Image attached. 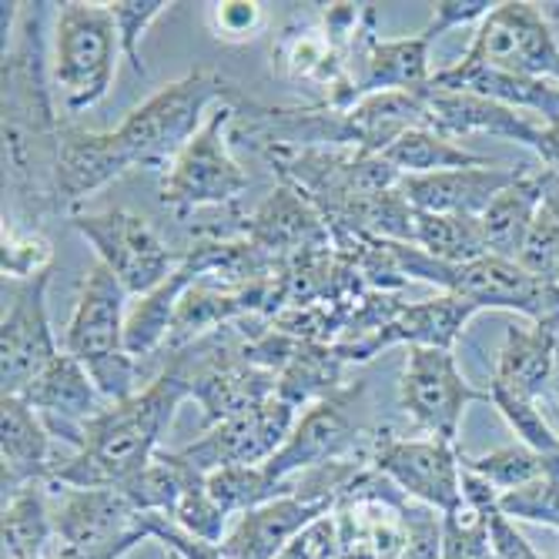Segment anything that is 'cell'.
I'll use <instances>...</instances> for the list:
<instances>
[{
  "mask_svg": "<svg viewBox=\"0 0 559 559\" xmlns=\"http://www.w3.org/2000/svg\"><path fill=\"white\" fill-rule=\"evenodd\" d=\"M44 8L4 4V64H0V105H4V194L11 209L4 222L37 228L47 215L61 212L58 165H61V118L50 105L47 55H44Z\"/></svg>",
  "mask_w": 559,
  "mask_h": 559,
  "instance_id": "6da1fadb",
  "label": "cell"
},
{
  "mask_svg": "<svg viewBox=\"0 0 559 559\" xmlns=\"http://www.w3.org/2000/svg\"><path fill=\"white\" fill-rule=\"evenodd\" d=\"M191 399L185 372L168 362L141 392L111 402L84 426V442L74 460L55 466L50 486L68 489H118L155 460L162 436L171 429L178 405Z\"/></svg>",
  "mask_w": 559,
  "mask_h": 559,
  "instance_id": "7a4b0ae2",
  "label": "cell"
},
{
  "mask_svg": "<svg viewBox=\"0 0 559 559\" xmlns=\"http://www.w3.org/2000/svg\"><path fill=\"white\" fill-rule=\"evenodd\" d=\"M241 100L245 94L215 68H194L138 105L121 128H115V141L128 168H151L165 175L178 151L209 121L205 111L212 105H241Z\"/></svg>",
  "mask_w": 559,
  "mask_h": 559,
  "instance_id": "3957f363",
  "label": "cell"
},
{
  "mask_svg": "<svg viewBox=\"0 0 559 559\" xmlns=\"http://www.w3.org/2000/svg\"><path fill=\"white\" fill-rule=\"evenodd\" d=\"M399 269L405 278L439 285L445 295H455L476 309H506L526 316L530 322H559V285H549L530 275L520 262L483 255L469 265H442L429 259L423 248L392 241Z\"/></svg>",
  "mask_w": 559,
  "mask_h": 559,
  "instance_id": "277c9868",
  "label": "cell"
},
{
  "mask_svg": "<svg viewBox=\"0 0 559 559\" xmlns=\"http://www.w3.org/2000/svg\"><path fill=\"white\" fill-rule=\"evenodd\" d=\"M124 295L128 292L111 269L94 262L81 282V295L64 335V352L87 369L97 392L108 402H124L141 392V366L124 348Z\"/></svg>",
  "mask_w": 559,
  "mask_h": 559,
  "instance_id": "5b68a950",
  "label": "cell"
},
{
  "mask_svg": "<svg viewBox=\"0 0 559 559\" xmlns=\"http://www.w3.org/2000/svg\"><path fill=\"white\" fill-rule=\"evenodd\" d=\"M118 55L121 37L111 4H81V0L61 4L50 81L68 115H81L108 97L118 74Z\"/></svg>",
  "mask_w": 559,
  "mask_h": 559,
  "instance_id": "8992f818",
  "label": "cell"
},
{
  "mask_svg": "<svg viewBox=\"0 0 559 559\" xmlns=\"http://www.w3.org/2000/svg\"><path fill=\"white\" fill-rule=\"evenodd\" d=\"M235 118L238 105H218L162 175L158 198L178 218L194 209L235 205V198L248 188L245 168L231 158Z\"/></svg>",
  "mask_w": 559,
  "mask_h": 559,
  "instance_id": "52a82bcc",
  "label": "cell"
},
{
  "mask_svg": "<svg viewBox=\"0 0 559 559\" xmlns=\"http://www.w3.org/2000/svg\"><path fill=\"white\" fill-rule=\"evenodd\" d=\"M366 385H345L332 392L329 399L309 405L298 419L285 445L265 463V473L278 483L319 469L325 463H345V460H372V449H362L366 432L355 419L352 405L359 402Z\"/></svg>",
  "mask_w": 559,
  "mask_h": 559,
  "instance_id": "ba28073f",
  "label": "cell"
},
{
  "mask_svg": "<svg viewBox=\"0 0 559 559\" xmlns=\"http://www.w3.org/2000/svg\"><path fill=\"white\" fill-rule=\"evenodd\" d=\"M372 466L395 483L402 496L436 513L463 506V452L442 439H399L389 426L372 432Z\"/></svg>",
  "mask_w": 559,
  "mask_h": 559,
  "instance_id": "9c48e42d",
  "label": "cell"
},
{
  "mask_svg": "<svg viewBox=\"0 0 559 559\" xmlns=\"http://www.w3.org/2000/svg\"><path fill=\"white\" fill-rule=\"evenodd\" d=\"M71 225L91 241L97 262L111 269L128 295H147L181 265V255H175L138 212L111 209L100 215H74Z\"/></svg>",
  "mask_w": 559,
  "mask_h": 559,
  "instance_id": "30bf717a",
  "label": "cell"
},
{
  "mask_svg": "<svg viewBox=\"0 0 559 559\" xmlns=\"http://www.w3.org/2000/svg\"><path fill=\"white\" fill-rule=\"evenodd\" d=\"M463 58L510 74L559 84V44L552 37L543 8L530 4V0L496 4L479 21L476 37Z\"/></svg>",
  "mask_w": 559,
  "mask_h": 559,
  "instance_id": "8fae6325",
  "label": "cell"
},
{
  "mask_svg": "<svg viewBox=\"0 0 559 559\" xmlns=\"http://www.w3.org/2000/svg\"><path fill=\"white\" fill-rule=\"evenodd\" d=\"M295 413V405H288L278 395H269L209 426L194 442L178 449V455L201 476L228 466H265L292 436Z\"/></svg>",
  "mask_w": 559,
  "mask_h": 559,
  "instance_id": "7c38bea8",
  "label": "cell"
},
{
  "mask_svg": "<svg viewBox=\"0 0 559 559\" xmlns=\"http://www.w3.org/2000/svg\"><path fill=\"white\" fill-rule=\"evenodd\" d=\"M399 402L432 439L460 445V423L469 402H489V389H473L449 348H409L399 379Z\"/></svg>",
  "mask_w": 559,
  "mask_h": 559,
  "instance_id": "4fadbf2b",
  "label": "cell"
},
{
  "mask_svg": "<svg viewBox=\"0 0 559 559\" xmlns=\"http://www.w3.org/2000/svg\"><path fill=\"white\" fill-rule=\"evenodd\" d=\"M50 272L27 282H4V319H0V389L21 395L50 362L58 342L47 319Z\"/></svg>",
  "mask_w": 559,
  "mask_h": 559,
  "instance_id": "5bb4252c",
  "label": "cell"
},
{
  "mask_svg": "<svg viewBox=\"0 0 559 559\" xmlns=\"http://www.w3.org/2000/svg\"><path fill=\"white\" fill-rule=\"evenodd\" d=\"M144 516L118 489H68L55 513V559L108 549L118 543H144Z\"/></svg>",
  "mask_w": 559,
  "mask_h": 559,
  "instance_id": "9a60e30c",
  "label": "cell"
},
{
  "mask_svg": "<svg viewBox=\"0 0 559 559\" xmlns=\"http://www.w3.org/2000/svg\"><path fill=\"white\" fill-rule=\"evenodd\" d=\"M21 399L44 419L50 436H61L74 449H81L84 442V426L111 405L97 392L87 369L68 352H61L58 359L31 382L21 392Z\"/></svg>",
  "mask_w": 559,
  "mask_h": 559,
  "instance_id": "2e32d148",
  "label": "cell"
},
{
  "mask_svg": "<svg viewBox=\"0 0 559 559\" xmlns=\"http://www.w3.org/2000/svg\"><path fill=\"white\" fill-rule=\"evenodd\" d=\"M479 309L455 295H439V298H426V301H405L402 312L369 342H348V345H335V352L342 355V362H369L372 355H379L389 345H409V348H449L455 345V338L463 335V329L469 325V319Z\"/></svg>",
  "mask_w": 559,
  "mask_h": 559,
  "instance_id": "e0dca14e",
  "label": "cell"
},
{
  "mask_svg": "<svg viewBox=\"0 0 559 559\" xmlns=\"http://www.w3.org/2000/svg\"><path fill=\"white\" fill-rule=\"evenodd\" d=\"M530 171V165L502 168H452V171H432V175H405L399 181V191L405 201L423 215H469L479 218L499 191H506L513 181H520Z\"/></svg>",
  "mask_w": 559,
  "mask_h": 559,
  "instance_id": "ac0fdd59",
  "label": "cell"
},
{
  "mask_svg": "<svg viewBox=\"0 0 559 559\" xmlns=\"http://www.w3.org/2000/svg\"><path fill=\"white\" fill-rule=\"evenodd\" d=\"M241 238L259 245L278 262H288V259L301 255V251L332 245V231H329L325 218L316 212L312 201L288 181H282L262 201L255 215L245 218Z\"/></svg>",
  "mask_w": 559,
  "mask_h": 559,
  "instance_id": "d6986e66",
  "label": "cell"
},
{
  "mask_svg": "<svg viewBox=\"0 0 559 559\" xmlns=\"http://www.w3.org/2000/svg\"><path fill=\"white\" fill-rule=\"evenodd\" d=\"M426 108H429V124L442 131L445 138L460 134H496L506 141H516L536 151L539 144V128L530 115L513 111L506 105H496L489 97L469 94V91H449V87H419Z\"/></svg>",
  "mask_w": 559,
  "mask_h": 559,
  "instance_id": "ffe728a7",
  "label": "cell"
},
{
  "mask_svg": "<svg viewBox=\"0 0 559 559\" xmlns=\"http://www.w3.org/2000/svg\"><path fill=\"white\" fill-rule=\"evenodd\" d=\"M124 171L131 168L115 141V131H87L78 121L61 118L58 191H61V205L68 212H74L87 194L111 185Z\"/></svg>",
  "mask_w": 559,
  "mask_h": 559,
  "instance_id": "44dd1931",
  "label": "cell"
},
{
  "mask_svg": "<svg viewBox=\"0 0 559 559\" xmlns=\"http://www.w3.org/2000/svg\"><path fill=\"white\" fill-rule=\"evenodd\" d=\"M0 486L4 499L34 486L50 483V429L21 395H0Z\"/></svg>",
  "mask_w": 559,
  "mask_h": 559,
  "instance_id": "7402d4cb",
  "label": "cell"
},
{
  "mask_svg": "<svg viewBox=\"0 0 559 559\" xmlns=\"http://www.w3.org/2000/svg\"><path fill=\"white\" fill-rule=\"evenodd\" d=\"M559 322H533L530 329L510 325L496 355L489 389L536 402L556 376Z\"/></svg>",
  "mask_w": 559,
  "mask_h": 559,
  "instance_id": "603a6c76",
  "label": "cell"
},
{
  "mask_svg": "<svg viewBox=\"0 0 559 559\" xmlns=\"http://www.w3.org/2000/svg\"><path fill=\"white\" fill-rule=\"evenodd\" d=\"M332 513L329 502H309L298 496H278L259 510L241 513L238 526L225 536L228 559H278L282 549L319 516Z\"/></svg>",
  "mask_w": 559,
  "mask_h": 559,
  "instance_id": "cb8c5ba5",
  "label": "cell"
},
{
  "mask_svg": "<svg viewBox=\"0 0 559 559\" xmlns=\"http://www.w3.org/2000/svg\"><path fill=\"white\" fill-rule=\"evenodd\" d=\"M432 87H449V91H469L479 97H489L496 105H506L513 111H533L543 115L546 121H559V84L556 81H539V78H523V74H510L489 64H476V61H460L452 68H442L432 74L429 81Z\"/></svg>",
  "mask_w": 559,
  "mask_h": 559,
  "instance_id": "d4e9b609",
  "label": "cell"
},
{
  "mask_svg": "<svg viewBox=\"0 0 559 559\" xmlns=\"http://www.w3.org/2000/svg\"><path fill=\"white\" fill-rule=\"evenodd\" d=\"M201 278L194 259L181 255V265L158 285L151 288L147 295H141V301L128 312L124 319V348L134 362L147 359V355H155L162 345H168V335H171V325H175V316H178V305L185 298V292Z\"/></svg>",
  "mask_w": 559,
  "mask_h": 559,
  "instance_id": "484cf974",
  "label": "cell"
},
{
  "mask_svg": "<svg viewBox=\"0 0 559 559\" xmlns=\"http://www.w3.org/2000/svg\"><path fill=\"white\" fill-rule=\"evenodd\" d=\"M543 194H546V168L543 171L530 168L520 181H513L510 188L492 198V205L479 215L489 255L520 262L526 235H530V228H533V222L539 215Z\"/></svg>",
  "mask_w": 559,
  "mask_h": 559,
  "instance_id": "4316f807",
  "label": "cell"
},
{
  "mask_svg": "<svg viewBox=\"0 0 559 559\" xmlns=\"http://www.w3.org/2000/svg\"><path fill=\"white\" fill-rule=\"evenodd\" d=\"M429 50L432 40L419 31L416 37H399V40H379L369 50L359 100L369 94H385V91H419L432 81L429 68Z\"/></svg>",
  "mask_w": 559,
  "mask_h": 559,
  "instance_id": "83f0119b",
  "label": "cell"
},
{
  "mask_svg": "<svg viewBox=\"0 0 559 559\" xmlns=\"http://www.w3.org/2000/svg\"><path fill=\"white\" fill-rule=\"evenodd\" d=\"M342 355L335 345H319V342H301L295 345L288 366L278 372V389L275 395L285 399L295 409H309V405L329 399L332 392L345 389L342 385Z\"/></svg>",
  "mask_w": 559,
  "mask_h": 559,
  "instance_id": "f1b7e54d",
  "label": "cell"
},
{
  "mask_svg": "<svg viewBox=\"0 0 559 559\" xmlns=\"http://www.w3.org/2000/svg\"><path fill=\"white\" fill-rule=\"evenodd\" d=\"M382 158L405 178V175H432V171H452V168H486L496 165L483 155L460 147L452 138H445L436 128H413L399 134L385 151Z\"/></svg>",
  "mask_w": 559,
  "mask_h": 559,
  "instance_id": "f546056e",
  "label": "cell"
},
{
  "mask_svg": "<svg viewBox=\"0 0 559 559\" xmlns=\"http://www.w3.org/2000/svg\"><path fill=\"white\" fill-rule=\"evenodd\" d=\"M201 476L198 469H191L178 452H165L158 449L155 460H151L138 476H131L124 486H118V492L128 496V502L138 513H162L171 516L175 506L181 502V496L198 486Z\"/></svg>",
  "mask_w": 559,
  "mask_h": 559,
  "instance_id": "4dcf8cb0",
  "label": "cell"
},
{
  "mask_svg": "<svg viewBox=\"0 0 559 559\" xmlns=\"http://www.w3.org/2000/svg\"><path fill=\"white\" fill-rule=\"evenodd\" d=\"M40 486L44 483H34L4 499V523H0V533H4L8 559H37L55 543V513L47 510V496Z\"/></svg>",
  "mask_w": 559,
  "mask_h": 559,
  "instance_id": "1f68e13d",
  "label": "cell"
},
{
  "mask_svg": "<svg viewBox=\"0 0 559 559\" xmlns=\"http://www.w3.org/2000/svg\"><path fill=\"white\" fill-rule=\"evenodd\" d=\"M416 248L442 265H469L489 255L483 225L469 215H423L416 212Z\"/></svg>",
  "mask_w": 559,
  "mask_h": 559,
  "instance_id": "d6a6232c",
  "label": "cell"
},
{
  "mask_svg": "<svg viewBox=\"0 0 559 559\" xmlns=\"http://www.w3.org/2000/svg\"><path fill=\"white\" fill-rule=\"evenodd\" d=\"M463 466L476 473L479 479H486L502 496L526 483H536L543 476H559V455H543L520 442V445H506V449L476 455V460H466L463 455Z\"/></svg>",
  "mask_w": 559,
  "mask_h": 559,
  "instance_id": "836d02e7",
  "label": "cell"
},
{
  "mask_svg": "<svg viewBox=\"0 0 559 559\" xmlns=\"http://www.w3.org/2000/svg\"><path fill=\"white\" fill-rule=\"evenodd\" d=\"M205 486L212 492V499L222 506L228 516L235 513H248L259 510V506L278 499V496H292V479L278 483L265 473V466H228V469H215L205 476Z\"/></svg>",
  "mask_w": 559,
  "mask_h": 559,
  "instance_id": "e575fe53",
  "label": "cell"
},
{
  "mask_svg": "<svg viewBox=\"0 0 559 559\" xmlns=\"http://www.w3.org/2000/svg\"><path fill=\"white\" fill-rule=\"evenodd\" d=\"M520 265L549 285H559V175L552 171H546V194L520 251Z\"/></svg>",
  "mask_w": 559,
  "mask_h": 559,
  "instance_id": "d590c367",
  "label": "cell"
},
{
  "mask_svg": "<svg viewBox=\"0 0 559 559\" xmlns=\"http://www.w3.org/2000/svg\"><path fill=\"white\" fill-rule=\"evenodd\" d=\"M55 262V248L40 235V228H21L14 222H4V235H0V269H4V282H27L44 272H50Z\"/></svg>",
  "mask_w": 559,
  "mask_h": 559,
  "instance_id": "8d00e7d4",
  "label": "cell"
},
{
  "mask_svg": "<svg viewBox=\"0 0 559 559\" xmlns=\"http://www.w3.org/2000/svg\"><path fill=\"white\" fill-rule=\"evenodd\" d=\"M442 559H496L486 516L466 499L460 510L442 513Z\"/></svg>",
  "mask_w": 559,
  "mask_h": 559,
  "instance_id": "74e56055",
  "label": "cell"
},
{
  "mask_svg": "<svg viewBox=\"0 0 559 559\" xmlns=\"http://www.w3.org/2000/svg\"><path fill=\"white\" fill-rule=\"evenodd\" d=\"M489 402H492V409L506 423H510V429L520 436L523 445H530V449H536L543 455H559V432L543 419V413L536 409V402L506 395V392H496V389H489Z\"/></svg>",
  "mask_w": 559,
  "mask_h": 559,
  "instance_id": "f35d334b",
  "label": "cell"
},
{
  "mask_svg": "<svg viewBox=\"0 0 559 559\" xmlns=\"http://www.w3.org/2000/svg\"><path fill=\"white\" fill-rule=\"evenodd\" d=\"M168 8L175 4H165V0H118V4H111L118 37H121V55L131 64V71L141 78H147V64L141 61V37Z\"/></svg>",
  "mask_w": 559,
  "mask_h": 559,
  "instance_id": "ab89813d",
  "label": "cell"
},
{
  "mask_svg": "<svg viewBox=\"0 0 559 559\" xmlns=\"http://www.w3.org/2000/svg\"><path fill=\"white\" fill-rule=\"evenodd\" d=\"M499 510L510 520H530L559 530V476H543L513 492H502Z\"/></svg>",
  "mask_w": 559,
  "mask_h": 559,
  "instance_id": "60d3db41",
  "label": "cell"
},
{
  "mask_svg": "<svg viewBox=\"0 0 559 559\" xmlns=\"http://www.w3.org/2000/svg\"><path fill=\"white\" fill-rule=\"evenodd\" d=\"M171 520L188 530L191 536L198 539H209V543H225V523H228V513L222 510V506L212 499L205 479H201L198 486H191L181 502L175 506V513Z\"/></svg>",
  "mask_w": 559,
  "mask_h": 559,
  "instance_id": "b9f144b4",
  "label": "cell"
},
{
  "mask_svg": "<svg viewBox=\"0 0 559 559\" xmlns=\"http://www.w3.org/2000/svg\"><path fill=\"white\" fill-rule=\"evenodd\" d=\"M209 27L222 44H248L265 31V8L259 0H222V4H209Z\"/></svg>",
  "mask_w": 559,
  "mask_h": 559,
  "instance_id": "7bdbcfd3",
  "label": "cell"
},
{
  "mask_svg": "<svg viewBox=\"0 0 559 559\" xmlns=\"http://www.w3.org/2000/svg\"><path fill=\"white\" fill-rule=\"evenodd\" d=\"M144 516V530L151 539H162L175 559H228L222 543H209V539H198L188 530H181L171 516L162 513H141Z\"/></svg>",
  "mask_w": 559,
  "mask_h": 559,
  "instance_id": "ee69618b",
  "label": "cell"
},
{
  "mask_svg": "<svg viewBox=\"0 0 559 559\" xmlns=\"http://www.w3.org/2000/svg\"><path fill=\"white\" fill-rule=\"evenodd\" d=\"M405 523H409V543L395 559H442V513L409 499Z\"/></svg>",
  "mask_w": 559,
  "mask_h": 559,
  "instance_id": "f6af8a7d",
  "label": "cell"
},
{
  "mask_svg": "<svg viewBox=\"0 0 559 559\" xmlns=\"http://www.w3.org/2000/svg\"><path fill=\"white\" fill-rule=\"evenodd\" d=\"M278 559H338V523L332 513L319 516L312 526H305Z\"/></svg>",
  "mask_w": 559,
  "mask_h": 559,
  "instance_id": "bcb514c9",
  "label": "cell"
},
{
  "mask_svg": "<svg viewBox=\"0 0 559 559\" xmlns=\"http://www.w3.org/2000/svg\"><path fill=\"white\" fill-rule=\"evenodd\" d=\"M496 4L492 0H439L429 27H423V34L436 44L442 34L455 31V27H466L473 21H483Z\"/></svg>",
  "mask_w": 559,
  "mask_h": 559,
  "instance_id": "7dc6e473",
  "label": "cell"
},
{
  "mask_svg": "<svg viewBox=\"0 0 559 559\" xmlns=\"http://www.w3.org/2000/svg\"><path fill=\"white\" fill-rule=\"evenodd\" d=\"M536 155L546 165V171L559 175V121H546L539 128V144H536Z\"/></svg>",
  "mask_w": 559,
  "mask_h": 559,
  "instance_id": "c3c4849f",
  "label": "cell"
},
{
  "mask_svg": "<svg viewBox=\"0 0 559 559\" xmlns=\"http://www.w3.org/2000/svg\"><path fill=\"white\" fill-rule=\"evenodd\" d=\"M543 14H546V21L559 24V4H543Z\"/></svg>",
  "mask_w": 559,
  "mask_h": 559,
  "instance_id": "681fc988",
  "label": "cell"
},
{
  "mask_svg": "<svg viewBox=\"0 0 559 559\" xmlns=\"http://www.w3.org/2000/svg\"><path fill=\"white\" fill-rule=\"evenodd\" d=\"M552 382H556V395H559V352H556V376H552Z\"/></svg>",
  "mask_w": 559,
  "mask_h": 559,
  "instance_id": "f907efd6",
  "label": "cell"
},
{
  "mask_svg": "<svg viewBox=\"0 0 559 559\" xmlns=\"http://www.w3.org/2000/svg\"><path fill=\"white\" fill-rule=\"evenodd\" d=\"M37 559H44V556H37Z\"/></svg>",
  "mask_w": 559,
  "mask_h": 559,
  "instance_id": "816d5d0a",
  "label": "cell"
}]
</instances>
